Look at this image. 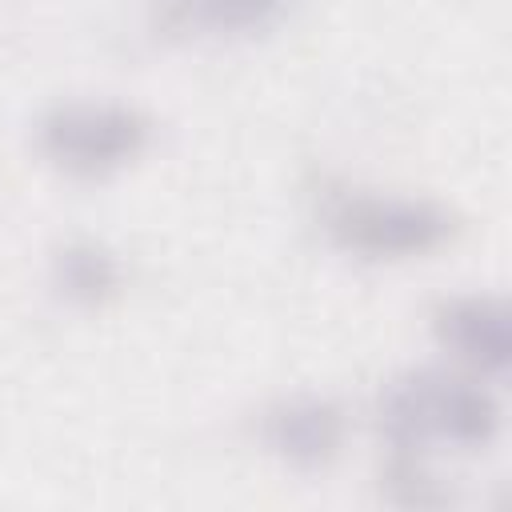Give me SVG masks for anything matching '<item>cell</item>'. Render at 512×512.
<instances>
[{"label":"cell","mask_w":512,"mask_h":512,"mask_svg":"<svg viewBox=\"0 0 512 512\" xmlns=\"http://www.w3.org/2000/svg\"><path fill=\"white\" fill-rule=\"evenodd\" d=\"M380 428L392 448L428 452L432 444L484 448L500 432V404L476 376L412 368L384 384Z\"/></svg>","instance_id":"cell-1"},{"label":"cell","mask_w":512,"mask_h":512,"mask_svg":"<svg viewBox=\"0 0 512 512\" xmlns=\"http://www.w3.org/2000/svg\"><path fill=\"white\" fill-rule=\"evenodd\" d=\"M324 232L360 260H412L448 244L456 220L444 204L424 196L336 192L324 200Z\"/></svg>","instance_id":"cell-2"},{"label":"cell","mask_w":512,"mask_h":512,"mask_svg":"<svg viewBox=\"0 0 512 512\" xmlns=\"http://www.w3.org/2000/svg\"><path fill=\"white\" fill-rule=\"evenodd\" d=\"M148 116L116 100H68L40 116L36 144L44 160L68 176L96 180L132 164L148 144Z\"/></svg>","instance_id":"cell-3"},{"label":"cell","mask_w":512,"mask_h":512,"mask_svg":"<svg viewBox=\"0 0 512 512\" xmlns=\"http://www.w3.org/2000/svg\"><path fill=\"white\" fill-rule=\"evenodd\" d=\"M436 340L468 364L476 376H504L512 360V328H508V308L500 296L488 292H464L440 300L432 312Z\"/></svg>","instance_id":"cell-4"},{"label":"cell","mask_w":512,"mask_h":512,"mask_svg":"<svg viewBox=\"0 0 512 512\" xmlns=\"http://www.w3.org/2000/svg\"><path fill=\"white\" fill-rule=\"evenodd\" d=\"M344 408L328 396H284L264 408L260 416V436L272 456H280L292 468H324L336 460L344 444Z\"/></svg>","instance_id":"cell-5"},{"label":"cell","mask_w":512,"mask_h":512,"mask_svg":"<svg viewBox=\"0 0 512 512\" xmlns=\"http://www.w3.org/2000/svg\"><path fill=\"white\" fill-rule=\"evenodd\" d=\"M292 0H152V16L176 36H248L272 28Z\"/></svg>","instance_id":"cell-6"},{"label":"cell","mask_w":512,"mask_h":512,"mask_svg":"<svg viewBox=\"0 0 512 512\" xmlns=\"http://www.w3.org/2000/svg\"><path fill=\"white\" fill-rule=\"evenodd\" d=\"M52 284L64 300L96 308L120 292V260L100 240H68L52 256Z\"/></svg>","instance_id":"cell-7"}]
</instances>
